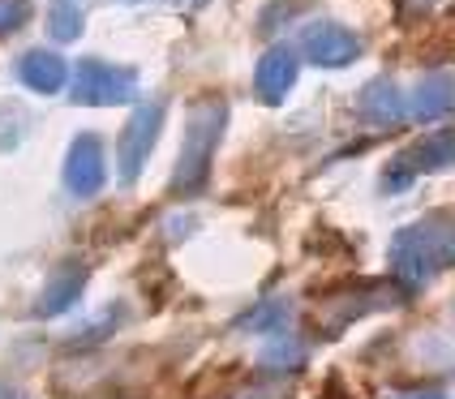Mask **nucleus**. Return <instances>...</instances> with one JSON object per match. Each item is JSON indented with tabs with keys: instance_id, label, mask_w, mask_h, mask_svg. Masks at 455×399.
Here are the masks:
<instances>
[{
	"instance_id": "1",
	"label": "nucleus",
	"mask_w": 455,
	"mask_h": 399,
	"mask_svg": "<svg viewBox=\"0 0 455 399\" xmlns=\"http://www.w3.org/2000/svg\"><path fill=\"white\" fill-rule=\"evenodd\" d=\"M395 275L404 283H426L430 275L455 267V219H426L395 236Z\"/></svg>"
},
{
	"instance_id": "2",
	"label": "nucleus",
	"mask_w": 455,
	"mask_h": 399,
	"mask_svg": "<svg viewBox=\"0 0 455 399\" xmlns=\"http://www.w3.org/2000/svg\"><path fill=\"white\" fill-rule=\"evenodd\" d=\"M228 125V108L220 100H206L194 108L189 116V129H185V150H180L177 176H172V189L177 194H198L206 185V172H211V155L220 147V133Z\"/></svg>"
},
{
	"instance_id": "3",
	"label": "nucleus",
	"mask_w": 455,
	"mask_h": 399,
	"mask_svg": "<svg viewBox=\"0 0 455 399\" xmlns=\"http://www.w3.org/2000/svg\"><path fill=\"white\" fill-rule=\"evenodd\" d=\"M133 86H138V74L125 69V65H112V60H82L69 77V95L74 103H86V108H116V103L133 100Z\"/></svg>"
},
{
	"instance_id": "4",
	"label": "nucleus",
	"mask_w": 455,
	"mask_h": 399,
	"mask_svg": "<svg viewBox=\"0 0 455 399\" xmlns=\"http://www.w3.org/2000/svg\"><path fill=\"white\" fill-rule=\"evenodd\" d=\"M159 129H164V108H159V103L133 108V116H129V125H125V138H121V180L133 185V180L142 176V168H147V159H151V150H155Z\"/></svg>"
},
{
	"instance_id": "5",
	"label": "nucleus",
	"mask_w": 455,
	"mask_h": 399,
	"mask_svg": "<svg viewBox=\"0 0 455 399\" xmlns=\"http://www.w3.org/2000/svg\"><path fill=\"white\" fill-rule=\"evenodd\" d=\"M451 164H455V129H447V133H434L426 142H417L412 150H404L387 168V189H404V185H412L417 172H438V168H451Z\"/></svg>"
},
{
	"instance_id": "6",
	"label": "nucleus",
	"mask_w": 455,
	"mask_h": 399,
	"mask_svg": "<svg viewBox=\"0 0 455 399\" xmlns=\"http://www.w3.org/2000/svg\"><path fill=\"white\" fill-rule=\"evenodd\" d=\"M108 180V159H103V142L95 133H77L69 155H65V185L77 198H95Z\"/></svg>"
},
{
	"instance_id": "7",
	"label": "nucleus",
	"mask_w": 455,
	"mask_h": 399,
	"mask_svg": "<svg viewBox=\"0 0 455 399\" xmlns=\"http://www.w3.org/2000/svg\"><path fill=\"white\" fill-rule=\"evenodd\" d=\"M301 52H305V60H314L323 69H339V65H353L356 56H361V44H356V35L348 26L314 22V26H305Z\"/></svg>"
},
{
	"instance_id": "8",
	"label": "nucleus",
	"mask_w": 455,
	"mask_h": 399,
	"mask_svg": "<svg viewBox=\"0 0 455 399\" xmlns=\"http://www.w3.org/2000/svg\"><path fill=\"white\" fill-rule=\"evenodd\" d=\"M292 82H297V52L283 48V44L267 52L258 60V69H253V91H258L262 103H283V95L292 91Z\"/></svg>"
},
{
	"instance_id": "9",
	"label": "nucleus",
	"mask_w": 455,
	"mask_h": 399,
	"mask_svg": "<svg viewBox=\"0 0 455 399\" xmlns=\"http://www.w3.org/2000/svg\"><path fill=\"white\" fill-rule=\"evenodd\" d=\"M82 288H86V267H82V262H65V267L52 271V279L44 283V292L35 300V314H39V318H56V314L74 309V300L82 297Z\"/></svg>"
},
{
	"instance_id": "10",
	"label": "nucleus",
	"mask_w": 455,
	"mask_h": 399,
	"mask_svg": "<svg viewBox=\"0 0 455 399\" xmlns=\"http://www.w3.org/2000/svg\"><path fill=\"white\" fill-rule=\"evenodd\" d=\"M18 77H22L30 91H39V95H56V91L69 82V65H65L56 52L35 48L18 60Z\"/></svg>"
},
{
	"instance_id": "11",
	"label": "nucleus",
	"mask_w": 455,
	"mask_h": 399,
	"mask_svg": "<svg viewBox=\"0 0 455 399\" xmlns=\"http://www.w3.org/2000/svg\"><path fill=\"white\" fill-rule=\"evenodd\" d=\"M404 112H408V103H404V95H400V86L387 82V77L370 82V86L361 91V116L374 121V125H400Z\"/></svg>"
},
{
	"instance_id": "12",
	"label": "nucleus",
	"mask_w": 455,
	"mask_h": 399,
	"mask_svg": "<svg viewBox=\"0 0 455 399\" xmlns=\"http://www.w3.org/2000/svg\"><path fill=\"white\" fill-rule=\"evenodd\" d=\"M455 100V82L447 74H434V77H421L417 86H412V95H408V116H417V121H434V116H443Z\"/></svg>"
},
{
	"instance_id": "13",
	"label": "nucleus",
	"mask_w": 455,
	"mask_h": 399,
	"mask_svg": "<svg viewBox=\"0 0 455 399\" xmlns=\"http://www.w3.org/2000/svg\"><path fill=\"white\" fill-rule=\"evenodd\" d=\"M86 26V13H82V0H52L48 9V35L56 44H69L82 35Z\"/></svg>"
},
{
	"instance_id": "14",
	"label": "nucleus",
	"mask_w": 455,
	"mask_h": 399,
	"mask_svg": "<svg viewBox=\"0 0 455 399\" xmlns=\"http://www.w3.org/2000/svg\"><path fill=\"white\" fill-rule=\"evenodd\" d=\"M262 365L267 370H297V365H305V352L297 344H271L262 352Z\"/></svg>"
},
{
	"instance_id": "15",
	"label": "nucleus",
	"mask_w": 455,
	"mask_h": 399,
	"mask_svg": "<svg viewBox=\"0 0 455 399\" xmlns=\"http://www.w3.org/2000/svg\"><path fill=\"white\" fill-rule=\"evenodd\" d=\"M30 18V0H0V39L13 35Z\"/></svg>"
},
{
	"instance_id": "16",
	"label": "nucleus",
	"mask_w": 455,
	"mask_h": 399,
	"mask_svg": "<svg viewBox=\"0 0 455 399\" xmlns=\"http://www.w3.org/2000/svg\"><path fill=\"white\" fill-rule=\"evenodd\" d=\"M228 399H279V391H267V387H245V391H232Z\"/></svg>"
},
{
	"instance_id": "17",
	"label": "nucleus",
	"mask_w": 455,
	"mask_h": 399,
	"mask_svg": "<svg viewBox=\"0 0 455 399\" xmlns=\"http://www.w3.org/2000/svg\"><path fill=\"white\" fill-rule=\"evenodd\" d=\"M400 399H447L443 391H412V395H400Z\"/></svg>"
},
{
	"instance_id": "18",
	"label": "nucleus",
	"mask_w": 455,
	"mask_h": 399,
	"mask_svg": "<svg viewBox=\"0 0 455 399\" xmlns=\"http://www.w3.org/2000/svg\"><path fill=\"white\" fill-rule=\"evenodd\" d=\"M172 4H177V9H198L203 0H172Z\"/></svg>"
},
{
	"instance_id": "19",
	"label": "nucleus",
	"mask_w": 455,
	"mask_h": 399,
	"mask_svg": "<svg viewBox=\"0 0 455 399\" xmlns=\"http://www.w3.org/2000/svg\"><path fill=\"white\" fill-rule=\"evenodd\" d=\"M125 4H138V0H125Z\"/></svg>"
}]
</instances>
